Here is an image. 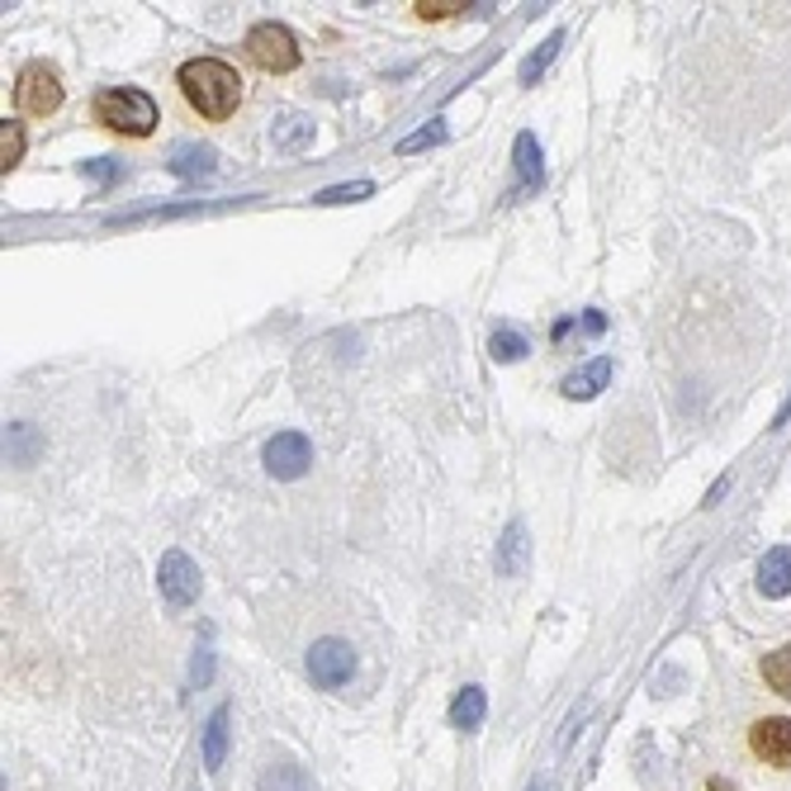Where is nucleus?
Wrapping results in <instances>:
<instances>
[{"instance_id":"nucleus-1","label":"nucleus","mask_w":791,"mask_h":791,"mask_svg":"<svg viewBox=\"0 0 791 791\" xmlns=\"http://www.w3.org/2000/svg\"><path fill=\"white\" fill-rule=\"evenodd\" d=\"M180 100L200 114L204 124H224L242 110V76L224 58H190L176 72Z\"/></svg>"},{"instance_id":"nucleus-2","label":"nucleus","mask_w":791,"mask_h":791,"mask_svg":"<svg viewBox=\"0 0 791 791\" xmlns=\"http://www.w3.org/2000/svg\"><path fill=\"white\" fill-rule=\"evenodd\" d=\"M95 124L119 138H152L157 133V100L138 86H110L95 95Z\"/></svg>"},{"instance_id":"nucleus-3","label":"nucleus","mask_w":791,"mask_h":791,"mask_svg":"<svg viewBox=\"0 0 791 791\" xmlns=\"http://www.w3.org/2000/svg\"><path fill=\"white\" fill-rule=\"evenodd\" d=\"M242 48H246V58H252V67H261L266 76H290V72L304 62L299 38L284 29V24H276V20L256 24V29L246 34Z\"/></svg>"},{"instance_id":"nucleus-4","label":"nucleus","mask_w":791,"mask_h":791,"mask_svg":"<svg viewBox=\"0 0 791 791\" xmlns=\"http://www.w3.org/2000/svg\"><path fill=\"white\" fill-rule=\"evenodd\" d=\"M15 100L29 119H53L62 110V100H67V86H62V76L48 62H29L15 81Z\"/></svg>"},{"instance_id":"nucleus-5","label":"nucleus","mask_w":791,"mask_h":791,"mask_svg":"<svg viewBox=\"0 0 791 791\" xmlns=\"http://www.w3.org/2000/svg\"><path fill=\"white\" fill-rule=\"evenodd\" d=\"M308 678H314V687H322V692L346 687L356 678V650L346 640H336V635L314 640V650H308Z\"/></svg>"},{"instance_id":"nucleus-6","label":"nucleus","mask_w":791,"mask_h":791,"mask_svg":"<svg viewBox=\"0 0 791 791\" xmlns=\"http://www.w3.org/2000/svg\"><path fill=\"white\" fill-rule=\"evenodd\" d=\"M157 588H162L166 607L186 612V607L200 602V564H194L186 550H166L162 564H157Z\"/></svg>"},{"instance_id":"nucleus-7","label":"nucleus","mask_w":791,"mask_h":791,"mask_svg":"<svg viewBox=\"0 0 791 791\" xmlns=\"http://www.w3.org/2000/svg\"><path fill=\"white\" fill-rule=\"evenodd\" d=\"M261 460L276 479H304L308 464H314V441H308L304 432H276L266 441Z\"/></svg>"},{"instance_id":"nucleus-8","label":"nucleus","mask_w":791,"mask_h":791,"mask_svg":"<svg viewBox=\"0 0 791 791\" xmlns=\"http://www.w3.org/2000/svg\"><path fill=\"white\" fill-rule=\"evenodd\" d=\"M749 749L754 758H763L768 768H791V720L787 716H763L749 725Z\"/></svg>"},{"instance_id":"nucleus-9","label":"nucleus","mask_w":791,"mask_h":791,"mask_svg":"<svg viewBox=\"0 0 791 791\" xmlns=\"http://www.w3.org/2000/svg\"><path fill=\"white\" fill-rule=\"evenodd\" d=\"M607 384H612V356H598V360H588V366H578L574 374H564L560 394L574 398V404H588V398H598Z\"/></svg>"},{"instance_id":"nucleus-10","label":"nucleus","mask_w":791,"mask_h":791,"mask_svg":"<svg viewBox=\"0 0 791 791\" xmlns=\"http://www.w3.org/2000/svg\"><path fill=\"white\" fill-rule=\"evenodd\" d=\"M270 142H276V152L294 157V152H304L308 142H314V119H308V114H299V110L276 114V124H270Z\"/></svg>"},{"instance_id":"nucleus-11","label":"nucleus","mask_w":791,"mask_h":791,"mask_svg":"<svg viewBox=\"0 0 791 791\" xmlns=\"http://www.w3.org/2000/svg\"><path fill=\"white\" fill-rule=\"evenodd\" d=\"M758 592L763 598H787L791 592V546H773L758 564Z\"/></svg>"},{"instance_id":"nucleus-12","label":"nucleus","mask_w":791,"mask_h":791,"mask_svg":"<svg viewBox=\"0 0 791 791\" xmlns=\"http://www.w3.org/2000/svg\"><path fill=\"white\" fill-rule=\"evenodd\" d=\"M512 162H516V180H522V190H540V186H546V157H540L536 133H516Z\"/></svg>"},{"instance_id":"nucleus-13","label":"nucleus","mask_w":791,"mask_h":791,"mask_svg":"<svg viewBox=\"0 0 791 791\" xmlns=\"http://www.w3.org/2000/svg\"><path fill=\"white\" fill-rule=\"evenodd\" d=\"M526 560H531V536H526L522 522H512L508 531H502V540H498V574L502 578H522Z\"/></svg>"},{"instance_id":"nucleus-14","label":"nucleus","mask_w":791,"mask_h":791,"mask_svg":"<svg viewBox=\"0 0 791 791\" xmlns=\"http://www.w3.org/2000/svg\"><path fill=\"white\" fill-rule=\"evenodd\" d=\"M488 716V692L484 687H460V697L450 702V725L456 730H479Z\"/></svg>"},{"instance_id":"nucleus-15","label":"nucleus","mask_w":791,"mask_h":791,"mask_svg":"<svg viewBox=\"0 0 791 791\" xmlns=\"http://www.w3.org/2000/svg\"><path fill=\"white\" fill-rule=\"evenodd\" d=\"M218 166V152L214 148H200V142H186V148L171 152V171L180 180H200V176H214Z\"/></svg>"},{"instance_id":"nucleus-16","label":"nucleus","mask_w":791,"mask_h":791,"mask_svg":"<svg viewBox=\"0 0 791 791\" xmlns=\"http://www.w3.org/2000/svg\"><path fill=\"white\" fill-rule=\"evenodd\" d=\"M228 720H232V711L218 706L209 716V725H204V773L224 768V758H228Z\"/></svg>"},{"instance_id":"nucleus-17","label":"nucleus","mask_w":791,"mask_h":791,"mask_svg":"<svg viewBox=\"0 0 791 791\" xmlns=\"http://www.w3.org/2000/svg\"><path fill=\"white\" fill-rule=\"evenodd\" d=\"M256 791H314V787H308V773L299 768V763L280 758V763H270V768L261 773Z\"/></svg>"},{"instance_id":"nucleus-18","label":"nucleus","mask_w":791,"mask_h":791,"mask_svg":"<svg viewBox=\"0 0 791 791\" xmlns=\"http://www.w3.org/2000/svg\"><path fill=\"white\" fill-rule=\"evenodd\" d=\"M38 432L29 422H10L5 426V456H10V464H34V456H38Z\"/></svg>"},{"instance_id":"nucleus-19","label":"nucleus","mask_w":791,"mask_h":791,"mask_svg":"<svg viewBox=\"0 0 791 791\" xmlns=\"http://www.w3.org/2000/svg\"><path fill=\"white\" fill-rule=\"evenodd\" d=\"M526 352H531V342L516 328H498V332L488 336V356L498 360V366H516Z\"/></svg>"},{"instance_id":"nucleus-20","label":"nucleus","mask_w":791,"mask_h":791,"mask_svg":"<svg viewBox=\"0 0 791 791\" xmlns=\"http://www.w3.org/2000/svg\"><path fill=\"white\" fill-rule=\"evenodd\" d=\"M763 682H768L777 697H787L791 702V645H782V650H773L768 659H763Z\"/></svg>"},{"instance_id":"nucleus-21","label":"nucleus","mask_w":791,"mask_h":791,"mask_svg":"<svg viewBox=\"0 0 791 791\" xmlns=\"http://www.w3.org/2000/svg\"><path fill=\"white\" fill-rule=\"evenodd\" d=\"M560 48H564V34H560V29H554V34L546 38V43H540V48H536V53H531V58L522 62V86H536V76H540V72H546V67H550V62H554V53H560Z\"/></svg>"},{"instance_id":"nucleus-22","label":"nucleus","mask_w":791,"mask_h":791,"mask_svg":"<svg viewBox=\"0 0 791 791\" xmlns=\"http://www.w3.org/2000/svg\"><path fill=\"white\" fill-rule=\"evenodd\" d=\"M20 162H24V128L15 119H5L0 124V171L10 176Z\"/></svg>"},{"instance_id":"nucleus-23","label":"nucleus","mask_w":791,"mask_h":791,"mask_svg":"<svg viewBox=\"0 0 791 791\" xmlns=\"http://www.w3.org/2000/svg\"><path fill=\"white\" fill-rule=\"evenodd\" d=\"M374 180H352V186H328L314 194V204H352V200H370Z\"/></svg>"},{"instance_id":"nucleus-24","label":"nucleus","mask_w":791,"mask_h":791,"mask_svg":"<svg viewBox=\"0 0 791 791\" xmlns=\"http://www.w3.org/2000/svg\"><path fill=\"white\" fill-rule=\"evenodd\" d=\"M456 10H464V0H418L412 5V15H418L422 24H441V20H450Z\"/></svg>"},{"instance_id":"nucleus-25","label":"nucleus","mask_w":791,"mask_h":791,"mask_svg":"<svg viewBox=\"0 0 791 791\" xmlns=\"http://www.w3.org/2000/svg\"><path fill=\"white\" fill-rule=\"evenodd\" d=\"M436 142H446V124L432 119V128H418V133H408L404 142H398V152H422V148H436Z\"/></svg>"},{"instance_id":"nucleus-26","label":"nucleus","mask_w":791,"mask_h":791,"mask_svg":"<svg viewBox=\"0 0 791 791\" xmlns=\"http://www.w3.org/2000/svg\"><path fill=\"white\" fill-rule=\"evenodd\" d=\"M81 176H95L100 186H114V180L124 176V166L110 162V157H95V162H81Z\"/></svg>"},{"instance_id":"nucleus-27","label":"nucleus","mask_w":791,"mask_h":791,"mask_svg":"<svg viewBox=\"0 0 791 791\" xmlns=\"http://www.w3.org/2000/svg\"><path fill=\"white\" fill-rule=\"evenodd\" d=\"M214 673V650L204 645V650H194V664H190V682H209Z\"/></svg>"},{"instance_id":"nucleus-28","label":"nucleus","mask_w":791,"mask_h":791,"mask_svg":"<svg viewBox=\"0 0 791 791\" xmlns=\"http://www.w3.org/2000/svg\"><path fill=\"white\" fill-rule=\"evenodd\" d=\"M583 332H592V336L607 332V318L598 314V308H588V314H583Z\"/></svg>"},{"instance_id":"nucleus-29","label":"nucleus","mask_w":791,"mask_h":791,"mask_svg":"<svg viewBox=\"0 0 791 791\" xmlns=\"http://www.w3.org/2000/svg\"><path fill=\"white\" fill-rule=\"evenodd\" d=\"M787 418H791V398H787V408H782V412H777V426H782Z\"/></svg>"},{"instance_id":"nucleus-30","label":"nucleus","mask_w":791,"mask_h":791,"mask_svg":"<svg viewBox=\"0 0 791 791\" xmlns=\"http://www.w3.org/2000/svg\"><path fill=\"white\" fill-rule=\"evenodd\" d=\"M711 791H730V787H725V782H711Z\"/></svg>"}]
</instances>
